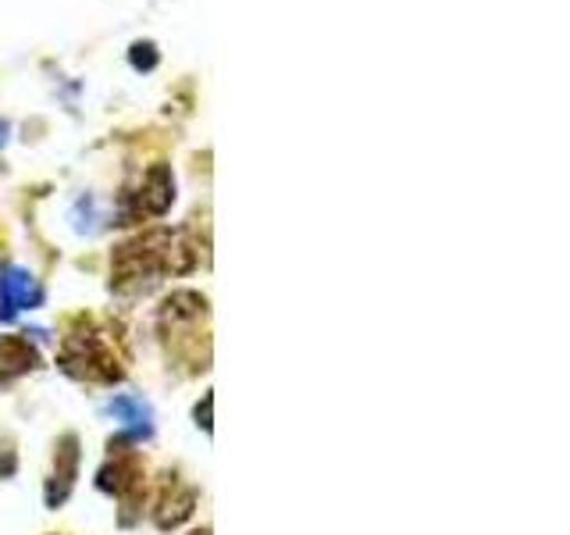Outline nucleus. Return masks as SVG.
<instances>
[{
	"instance_id": "f03ea898",
	"label": "nucleus",
	"mask_w": 570,
	"mask_h": 535,
	"mask_svg": "<svg viewBox=\"0 0 570 535\" xmlns=\"http://www.w3.org/2000/svg\"><path fill=\"white\" fill-rule=\"evenodd\" d=\"M160 339L168 357L183 364L186 374H200L210 364V335H207V300L200 293H171L160 308Z\"/></svg>"
},
{
	"instance_id": "9d476101",
	"label": "nucleus",
	"mask_w": 570,
	"mask_h": 535,
	"mask_svg": "<svg viewBox=\"0 0 570 535\" xmlns=\"http://www.w3.org/2000/svg\"><path fill=\"white\" fill-rule=\"evenodd\" d=\"M107 410H111L125 428H132V432H142V436L150 432V407L139 397H115Z\"/></svg>"
},
{
	"instance_id": "20e7f679",
	"label": "nucleus",
	"mask_w": 570,
	"mask_h": 535,
	"mask_svg": "<svg viewBox=\"0 0 570 535\" xmlns=\"http://www.w3.org/2000/svg\"><path fill=\"white\" fill-rule=\"evenodd\" d=\"M100 489L107 493H115L121 499V522L129 525V510L139 507V499H142V464L132 450H121V446L111 442V460L100 468Z\"/></svg>"
},
{
	"instance_id": "f8f14e48",
	"label": "nucleus",
	"mask_w": 570,
	"mask_h": 535,
	"mask_svg": "<svg viewBox=\"0 0 570 535\" xmlns=\"http://www.w3.org/2000/svg\"><path fill=\"white\" fill-rule=\"evenodd\" d=\"M189 535H210V528H200V532H189Z\"/></svg>"
},
{
	"instance_id": "f257e3e1",
	"label": "nucleus",
	"mask_w": 570,
	"mask_h": 535,
	"mask_svg": "<svg viewBox=\"0 0 570 535\" xmlns=\"http://www.w3.org/2000/svg\"><path fill=\"white\" fill-rule=\"evenodd\" d=\"M196 264L193 246L186 240L168 236V232H147L132 243L115 250L111 257V285L118 293H139L150 290L157 279L183 275Z\"/></svg>"
},
{
	"instance_id": "0eeeda50",
	"label": "nucleus",
	"mask_w": 570,
	"mask_h": 535,
	"mask_svg": "<svg viewBox=\"0 0 570 535\" xmlns=\"http://www.w3.org/2000/svg\"><path fill=\"white\" fill-rule=\"evenodd\" d=\"M76 475H79V439L76 436H61L58 446H53V468L47 478V504L50 507H61L71 486H76Z\"/></svg>"
},
{
	"instance_id": "9b49d317",
	"label": "nucleus",
	"mask_w": 570,
	"mask_h": 535,
	"mask_svg": "<svg viewBox=\"0 0 570 535\" xmlns=\"http://www.w3.org/2000/svg\"><path fill=\"white\" fill-rule=\"evenodd\" d=\"M11 471H14V454L0 450V475H11Z\"/></svg>"
},
{
	"instance_id": "1a4fd4ad",
	"label": "nucleus",
	"mask_w": 570,
	"mask_h": 535,
	"mask_svg": "<svg viewBox=\"0 0 570 535\" xmlns=\"http://www.w3.org/2000/svg\"><path fill=\"white\" fill-rule=\"evenodd\" d=\"M175 201V183L168 168H154L147 175V183H142V189L136 193V204H132V218H139V214H165Z\"/></svg>"
},
{
	"instance_id": "ddd939ff",
	"label": "nucleus",
	"mask_w": 570,
	"mask_h": 535,
	"mask_svg": "<svg viewBox=\"0 0 570 535\" xmlns=\"http://www.w3.org/2000/svg\"><path fill=\"white\" fill-rule=\"evenodd\" d=\"M0 143H4V125H0Z\"/></svg>"
},
{
	"instance_id": "423d86ee",
	"label": "nucleus",
	"mask_w": 570,
	"mask_h": 535,
	"mask_svg": "<svg viewBox=\"0 0 570 535\" xmlns=\"http://www.w3.org/2000/svg\"><path fill=\"white\" fill-rule=\"evenodd\" d=\"M43 300V290H40V282H36L26 268H0V318L11 321L18 311H26V308H36V303Z\"/></svg>"
},
{
	"instance_id": "7ed1b4c3",
	"label": "nucleus",
	"mask_w": 570,
	"mask_h": 535,
	"mask_svg": "<svg viewBox=\"0 0 570 535\" xmlns=\"http://www.w3.org/2000/svg\"><path fill=\"white\" fill-rule=\"evenodd\" d=\"M58 364L71 374V379L82 382H100V386H115L125 379V357L118 350V339L94 325L89 318H79L76 325L68 329Z\"/></svg>"
},
{
	"instance_id": "39448f33",
	"label": "nucleus",
	"mask_w": 570,
	"mask_h": 535,
	"mask_svg": "<svg viewBox=\"0 0 570 535\" xmlns=\"http://www.w3.org/2000/svg\"><path fill=\"white\" fill-rule=\"evenodd\" d=\"M193 507H196V489L186 486V481L178 478L175 471H168L165 481H160V489H157V499H154L157 528H165V532L178 528L193 514Z\"/></svg>"
},
{
	"instance_id": "6e6552de",
	"label": "nucleus",
	"mask_w": 570,
	"mask_h": 535,
	"mask_svg": "<svg viewBox=\"0 0 570 535\" xmlns=\"http://www.w3.org/2000/svg\"><path fill=\"white\" fill-rule=\"evenodd\" d=\"M36 364H40V353L26 335H0V386L22 379Z\"/></svg>"
}]
</instances>
